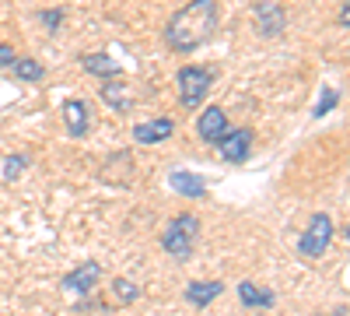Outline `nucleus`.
<instances>
[{"instance_id":"obj_17","label":"nucleus","mask_w":350,"mask_h":316,"mask_svg":"<svg viewBox=\"0 0 350 316\" xmlns=\"http://www.w3.org/2000/svg\"><path fill=\"white\" fill-rule=\"evenodd\" d=\"M25 169H28V155H8L4 165H0V176H4L8 183H14Z\"/></svg>"},{"instance_id":"obj_19","label":"nucleus","mask_w":350,"mask_h":316,"mask_svg":"<svg viewBox=\"0 0 350 316\" xmlns=\"http://www.w3.org/2000/svg\"><path fill=\"white\" fill-rule=\"evenodd\" d=\"M336 102H340V92H336V88H326V92H323V99L315 102L312 117H315V120H323V117H326V112H329V109H333Z\"/></svg>"},{"instance_id":"obj_16","label":"nucleus","mask_w":350,"mask_h":316,"mask_svg":"<svg viewBox=\"0 0 350 316\" xmlns=\"http://www.w3.org/2000/svg\"><path fill=\"white\" fill-rule=\"evenodd\" d=\"M11 74H14L18 81H42V77H46V67H42L39 60H32V56H14Z\"/></svg>"},{"instance_id":"obj_6","label":"nucleus","mask_w":350,"mask_h":316,"mask_svg":"<svg viewBox=\"0 0 350 316\" xmlns=\"http://www.w3.org/2000/svg\"><path fill=\"white\" fill-rule=\"evenodd\" d=\"M252 145H256V130L252 127H235V130H224L221 141H217V155L228 162V165H242L249 155H252Z\"/></svg>"},{"instance_id":"obj_8","label":"nucleus","mask_w":350,"mask_h":316,"mask_svg":"<svg viewBox=\"0 0 350 316\" xmlns=\"http://www.w3.org/2000/svg\"><path fill=\"white\" fill-rule=\"evenodd\" d=\"M224 130H228V112L221 106H207L196 117V134H200L203 145H217Z\"/></svg>"},{"instance_id":"obj_2","label":"nucleus","mask_w":350,"mask_h":316,"mask_svg":"<svg viewBox=\"0 0 350 316\" xmlns=\"http://www.w3.org/2000/svg\"><path fill=\"white\" fill-rule=\"evenodd\" d=\"M196 243H200V218L189 215V211L175 215L161 232V250L172 256V260H183V264L193 256Z\"/></svg>"},{"instance_id":"obj_9","label":"nucleus","mask_w":350,"mask_h":316,"mask_svg":"<svg viewBox=\"0 0 350 316\" xmlns=\"http://www.w3.org/2000/svg\"><path fill=\"white\" fill-rule=\"evenodd\" d=\"M168 186H172L175 193L189 197V200L207 197V180H203L200 172H189V169H175V172H168Z\"/></svg>"},{"instance_id":"obj_21","label":"nucleus","mask_w":350,"mask_h":316,"mask_svg":"<svg viewBox=\"0 0 350 316\" xmlns=\"http://www.w3.org/2000/svg\"><path fill=\"white\" fill-rule=\"evenodd\" d=\"M11 64H14V46L0 42V71H11Z\"/></svg>"},{"instance_id":"obj_20","label":"nucleus","mask_w":350,"mask_h":316,"mask_svg":"<svg viewBox=\"0 0 350 316\" xmlns=\"http://www.w3.org/2000/svg\"><path fill=\"white\" fill-rule=\"evenodd\" d=\"M39 18H42V25L49 28V32H56V28H60V21H64V11H42Z\"/></svg>"},{"instance_id":"obj_10","label":"nucleus","mask_w":350,"mask_h":316,"mask_svg":"<svg viewBox=\"0 0 350 316\" xmlns=\"http://www.w3.org/2000/svg\"><path fill=\"white\" fill-rule=\"evenodd\" d=\"M175 134V123L168 117H158V120H148V123H137L133 127V141L137 145H161Z\"/></svg>"},{"instance_id":"obj_15","label":"nucleus","mask_w":350,"mask_h":316,"mask_svg":"<svg viewBox=\"0 0 350 316\" xmlns=\"http://www.w3.org/2000/svg\"><path fill=\"white\" fill-rule=\"evenodd\" d=\"M64 123L70 137H84L88 134V102L81 99H67L64 102Z\"/></svg>"},{"instance_id":"obj_12","label":"nucleus","mask_w":350,"mask_h":316,"mask_svg":"<svg viewBox=\"0 0 350 316\" xmlns=\"http://www.w3.org/2000/svg\"><path fill=\"white\" fill-rule=\"evenodd\" d=\"M224 292V281H189L186 284V302L196 309H207L214 299H221Z\"/></svg>"},{"instance_id":"obj_7","label":"nucleus","mask_w":350,"mask_h":316,"mask_svg":"<svg viewBox=\"0 0 350 316\" xmlns=\"http://www.w3.org/2000/svg\"><path fill=\"white\" fill-rule=\"evenodd\" d=\"M98 278H102V264L98 260H84L81 267H74L64 278V292L67 295H88V292H95Z\"/></svg>"},{"instance_id":"obj_14","label":"nucleus","mask_w":350,"mask_h":316,"mask_svg":"<svg viewBox=\"0 0 350 316\" xmlns=\"http://www.w3.org/2000/svg\"><path fill=\"white\" fill-rule=\"evenodd\" d=\"M239 302L245 309H270L277 302V295L270 289H259L256 281H239Z\"/></svg>"},{"instance_id":"obj_3","label":"nucleus","mask_w":350,"mask_h":316,"mask_svg":"<svg viewBox=\"0 0 350 316\" xmlns=\"http://www.w3.org/2000/svg\"><path fill=\"white\" fill-rule=\"evenodd\" d=\"M211 84H214V74L207 67H179L175 74V88H179V102L183 109H200L211 95Z\"/></svg>"},{"instance_id":"obj_22","label":"nucleus","mask_w":350,"mask_h":316,"mask_svg":"<svg viewBox=\"0 0 350 316\" xmlns=\"http://www.w3.org/2000/svg\"><path fill=\"white\" fill-rule=\"evenodd\" d=\"M336 21H340L343 28H350V0H343V8H340V14H336Z\"/></svg>"},{"instance_id":"obj_1","label":"nucleus","mask_w":350,"mask_h":316,"mask_svg":"<svg viewBox=\"0 0 350 316\" xmlns=\"http://www.w3.org/2000/svg\"><path fill=\"white\" fill-rule=\"evenodd\" d=\"M221 28V4L217 0H189L165 21V46L172 53H196L207 46Z\"/></svg>"},{"instance_id":"obj_13","label":"nucleus","mask_w":350,"mask_h":316,"mask_svg":"<svg viewBox=\"0 0 350 316\" xmlns=\"http://www.w3.org/2000/svg\"><path fill=\"white\" fill-rule=\"evenodd\" d=\"M81 67L88 71V74H95V77H120L123 74V64L120 60H112L109 53H84L81 56Z\"/></svg>"},{"instance_id":"obj_4","label":"nucleus","mask_w":350,"mask_h":316,"mask_svg":"<svg viewBox=\"0 0 350 316\" xmlns=\"http://www.w3.org/2000/svg\"><path fill=\"white\" fill-rule=\"evenodd\" d=\"M333 218L326 215V211H315L312 218H308V228L301 232V239H298V253L305 256V260H319L326 250H329V243H333Z\"/></svg>"},{"instance_id":"obj_5","label":"nucleus","mask_w":350,"mask_h":316,"mask_svg":"<svg viewBox=\"0 0 350 316\" xmlns=\"http://www.w3.org/2000/svg\"><path fill=\"white\" fill-rule=\"evenodd\" d=\"M252 25H256V36L280 39L287 32V11L277 4V0H256L252 4Z\"/></svg>"},{"instance_id":"obj_23","label":"nucleus","mask_w":350,"mask_h":316,"mask_svg":"<svg viewBox=\"0 0 350 316\" xmlns=\"http://www.w3.org/2000/svg\"><path fill=\"white\" fill-rule=\"evenodd\" d=\"M343 236H347V239H350V225H347V228H343Z\"/></svg>"},{"instance_id":"obj_18","label":"nucleus","mask_w":350,"mask_h":316,"mask_svg":"<svg viewBox=\"0 0 350 316\" xmlns=\"http://www.w3.org/2000/svg\"><path fill=\"white\" fill-rule=\"evenodd\" d=\"M112 295L120 299V302H137V299H140V289H137L130 278H116V281H112Z\"/></svg>"},{"instance_id":"obj_11","label":"nucleus","mask_w":350,"mask_h":316,"mask_svg":"<svg viewBox=\"0 0 350 316\" xmlns=\"http://www.w3.org/2000/svg\"><path fill=\"white\" fill-rule=\"evenodd\" d=\"M98 95H102V102H109L116 112H126V109L133 106L130 84L120 81V77H105V81H102V88H98Z\"/></svg>"}]
</instances>
